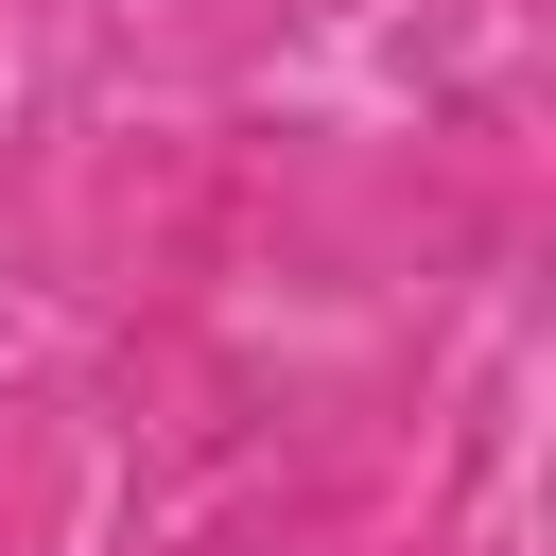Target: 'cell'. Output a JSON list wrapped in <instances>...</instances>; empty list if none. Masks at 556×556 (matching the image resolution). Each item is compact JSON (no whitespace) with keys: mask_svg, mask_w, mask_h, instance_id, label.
<instances>
[]
</instances>
